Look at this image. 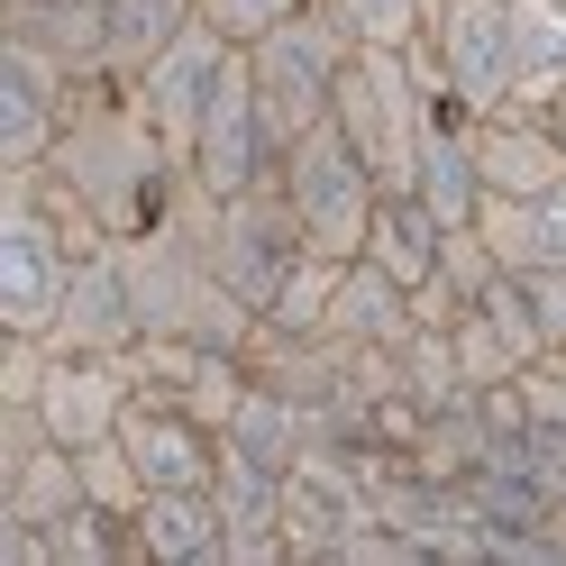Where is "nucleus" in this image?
Instances as JSON below:
<instances>
[{
	"instance_id": "1",
	"label": "nucleus",
	"mask_w": 566,
	"mask_h": 566,
	"mask_svg": "<svg viewBox=\"0 0 566 566\" xmlns=\"http://www.w3.org/2000/svg\"><path fill=\"white\" fill-rule=\"evenodd\" d=\"M46 165L111 220V238L156 229L192 184V165L165 147V128L147 119L137 83H119V74H83L74 83V111H64V137H55Z\"/></svg>"
},
{
	"instance_id": "2",
	"label": "nucleus",
	"mask_w": 566,
	"mask_h": 566,
	"mask_svg": "<svg viewBox=\"0 0 566 566\" xmlns=\"http://www.w3.org/2000/svg\"><path fill=\"white\" fill-rule=\"evenodd\" d=\"M347 55H357V28H347L329 0H302L283 28L247 38V74H256V111H265V147L274 156L329 119V92L347 74Z\"/></svg>"
},
{
	"instance_id": "3",
	"label": "nucleus",
	"mask_w": 566,
	"mask_h": 566,
	"mask_svg": "<svg viewBox=\"0 0 566 566\" xmlns=\"http://www.w3.org/2000/svg\"><path fill=\"white\" fill-rule=\"evenodd\" d=\"M430 111H439V101H430V83L411 74L402 46H357V55H347V74H338V92H329V119L347 128V147L375 165L384 192H411Z\"/></svg>"
},
{
	"instance_id": "4",
	"label": "nucleus",
	"mask_w": 566,
	"mask_h": 566,
	"mask_svg": "<svg viewBox=\"0 0 566 566\" xmlns=\"http://www.w3.org/2000/svg\"><path fill=\"white\" fill-rule=\"evenodd\" d=\"M402 55L430 83V101H457L475 119L503 111L512 101V0H430L420 10V38Z\"/></svg>"
},
{
	"instance_id": "5",
	"label": "nucleus",
	"mask_w": 566,
	"mask_h": 566,
	"mask_svg": "<svg viewBox=\"0 0 566 566\" xmlns=\"http://www.w3.org/2000/svg\"><path fill=\"white\" fill-rule=\"evenodd\" d=\"M274 184H283V201H293V220H302V238L321 247V256H366V229H375L384 184H375V165L347 147L338 119L293 137V147L274 156Z\"/></svg>"
},
{
	"instance_id": "6",
	"label": "nucleus",
	"mask_w": 566,
	"mask_h": 566,
	"mask_svg": "<svg viewBox=\"0 0 566 566\" xmlns=\"http://www.w3.org/2000/svg\"><path fill=\"white\" fill-rule=\"evenodd\" d=\"M74 265H83V247L38 210V192H28V184H10V174H0V329L46 338L55 311H64Z\"/></svg>"
},
{
	"instance_id": "7",
	"label": "nucleus",
	"mask_w": 566,
	"mask_h": 566,
	"mask_svg": "<svg viewBox=\"0 0 566 566\" xmlns=\"http://www.w3.org/2000/svg\"><path fill=\"white\" fill-rule=\"evenodd\" d=\"M74 64H55L46 46H28L0 28V165H46L64 111H74Z\"/></svg>"
},
{
	"instance_id": "8",
	"label": "nucleus",
	"mask_w": 566,
	"mask_h": 566,
	"mask_svg": "<svg viewBox=\"0 0 566 566\" xmlns=\"http://www.w3.org/2000/svg\"><path fill=\"white\" fill-rule=\"evenodd\" d=\"M119 439H128V457L147 467V484L156 493H210L220 484V430L184 402V394H156V384H137V402H128V420H119Z\"/></svg>"
},
{
	"instance_id": "9",
	"label": "nucleus",
	"mask_w": 566,
	"mask_h": 566,
	"mask_svg": "<svg viewBox=\"0 0 566 566\" xmlns=\"http://www.w3.org/2000/svg\"><path fill=\"white\" fill-rule=\"evenodd\" d=\"M137 338H147V321H137V293H128V265H119V238H111L74 265L46 347H64V357H128Z\"/></svg>"
},
{
	"instance_id": "10",
	"label": "nucleus",
	"mask_w": 566,
	"mask_h": 566,
	"mask_svg": "<svg viewBox=\"0 0 566 566\" xmlns=\"http://www.w3.org/2000/svg\"><path fill=\"white\" fill-rule=\"evenodd\" d=\"M128 402H137V366H128V357H64V347H55L38 411H46V430H55L64 448L111 439L119 420H128Z\"/></svg>"
},
{
	"instance_id": "11",
	"label": "nucleus",
	"mask_w": 566,
	"mask_h": 566,
	"mask_svg": "<svg viewBox=\"0 0 566 566\" xmlns=\"http://www.w3.org/2000/svg\"><path fill=\"white\" fill-rule=\"evenodd\" d=\"M475 174H484V192H548V184H566V137L548 128V111H484Z\"/></svg>"
},
{
	"instance_id": "12",
	"label": "nucleus",
	"mask_w": 566,
	"mask_h": 566,
	"mask_svg": "<svg viewBox=\"0 0 566 566\" xmlns=\"http://www.w3.org/2000/svg\"><path fill=\"white\" fill-rule=\"evenodd\" d=\"M475 238L493 247V265H503V274L566 265V184H548V192H484Z\"/></svg>"
},
{
	"instance_id": "13",
	"label": "nucleus",
	"mask_w": 566,
	"mask_h": 566,
	"mask_svg": "<svg viewBox=\"0 0 566 566\" xmlns=\"http://www.w3.org/2000/svg\"><path fill=\"white\" fill-rule=\"evenodd\" d=\"M411 192L439 210V229H475V210H484L475 111H457V101H439V111H430V137H420V174H411Z\"/></svg>"
},
{
	"instance_id": "14",
	"label": "nucleus",
	"mask_w": 566,
	"mask_h": 566,
	"mask_svg": "<svg viewBox=\"0 0 566 566\" xmlns=\"http://www.w3.org/2000/svg\"><path fill=\"white\" fill-rule=\"evenodd\" d=\"M411 329H420V302H411V293H402V283L384 274L375 256H347L338 302H329L321 338H338V347H402Z\"/></svg>"
},
{
	"instance_id": "15",
	"label": "nucleus",
	"mask_w": 566,
	"mask_h": 566,
	"mask_svg": "<svg viewBox=\"0 0 566 566\" xmlns=\"http://www.w3.org/2000/svg\"><path fill=\"white\" fill-rule=\"evenodd\" d=\"M229 557L220 493H147L137 503V566H210Z\"/></svg>"
},
{
	"instance_id": "16",
	"label": "nucleus",
	"mask_w": 566,
	"mask_h": 566,
	"mask_svg": "<svg viewBox=\"0 0 566 566\" xmlns=\"http://www.w3.org/2000/svg\"><path fill=\"white\" fill-rule=\"evenodd\" d=\"M366 256H375V265H384V274H394L402 293L420 302V293L439 283V256H448L439 210L420 201V192H384V201H375V229H366Z\"/></svg>"
},
{
	"instance_id": "17",
	"label": "nucleus",
	"mask_w": 566,
	"mask_h": 566,
	"mask_svg": "<svg viewBox=\"0 0 566 566\" xmlns=\"http://www.w3.org/2000/svg\"><path fill=\"white\" fill-rule=\"evenodd\" d=\"M566 92V10L557 0H512V101L503 111H548Z\"/></svg>"
},
{
	"instance_id": "18",
	"label": "nucleus",
	"mask_w": 566,
	"mask_h": 566,
	"mask_svg": "<svg viewBox=\"0 0 566 566\" xmlns=\"http://www.w3.org/2000/svg\"><path fill=\"white\" fill-rule=\"evenodd\" d=\"M101 10H111V74L137 83V74H147V64L201 19V0H101Z\"/></svg>"
},
{
	"instance_id": "19",
	"label": "nucleus",
	"mask_w": 566,
	"mask_h": 566,
	"mask_svg": "<svg viewBox=\"0 0 566 566\" xmlns=\"http://www.w3.org/2000/svg\"><path fill=\"white\" fill-rule=\"evenodd\" d=\"M83 493H92L101 512H128V521H137V503H147L156 484H147V467L128 457V439L111 430V439H92V448H83Z\"/></svg>"
},
{
	"instance_id": "20",
	"label": "nucleus",
	"mask_w": 566,
	"mask_h": 566,
	"mask_svg": "<svg viewBox=\"0 0 566 566\" xmlns=\"http://www.w3.org/2000/svg\"><path fill=\"white\" fill-rule=\"evenodd\" d=\"M329 10L357 28V46H411V38H420V10H430V0H329Z\"/></svg>"
},
{
	"instance_id": "21",
	"label": "nucleus",
	"mask_w": 566,
	"mask_h": 566,
	"mask_svg": "<svg viewBox=\"0 0 566 566\" xmlns=\"http://www.w3.org/2000/svg\"><path fill=\"white\" fill-rule=\"evenodd\" d=\"M521 293H530V321H539L548 357H557V347H566V265H539V274H521Z\"/></svg>"
},
{
	"instance_id": "22",
	"label": "nucleus",
	"mask_w": 566,
	"mask_h": 566,
	"mask_svg": "<svg viewBox=\"0 0 566 566\" xmlns=\"http://www.w3.org/2000/svg\"><path fill=\"white\" fill-rule=\"evenodd\" d=\"M302 0H201V19H220L229 38H265V28H283Z\"/></svg>"
},
{
	"instance_id": "23",
	"label": "nucleus",
	"mask_w": 566,
	"mask_h": 566,
	"mask_svg": "<svg viewBox=\"0 0 566 566\" xmlns=\"http://www.w3.org/2000/svg\"><path fill=\"white\" fill-rule=\"evenodd\" d=\"M548 128H557V137H566V92H557V101H548Z\"/></svg>"
},
{
	"instance_id": "24",
	"label": "nucleus",
	"mask_w": 566,
	"mask_h": 566,
	"mask_svg": "<svg viewBox=\"0 0 566 566\" xmlns=\"http://www.w3.org/2000/svg\"><path fill=\"white\" fill-rule=\"evenodd\" d=\"M557 10H566V0H557Z\"/></svg>"
}]
</instances>
